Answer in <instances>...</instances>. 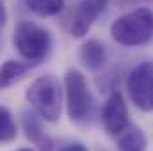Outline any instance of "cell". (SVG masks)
I'll use <instances>...</instances> for the list:
<instances>
[{
	"instance_id": "obj_10",
	"label": "cell",
	"mask_w": 153,
	"mask_h": 151,
	"mask_svg": "<svg viewBox=\"0 0 153 151\" xmlns=\"http://www.w3.org/2000/svg\"><path fill=\"white\" fill-rule=\"evenodd\" d=\"M23 130H25V135L29 141L38 144L41 150H50V141L45 137L41 124L38 121V115L34 112H23Z\"/></svg>"
},
{
	"instance_id": "obj_14",
	"label": "cell",
	"mask_w": 153,
	"mask_h": 151,
	"mask_svg": "<svg viewBox=\"0 0 153 151\" xmlns=\"http://www.w3.org/2000/svg\"><path fill=\"white\" fill-rule=\"evenodd\" d=\"M59 151H89V150L84 144H80V142H73V144H68V146L61 148Z\"/></svg>"
},
{
	"instance_id": "obj_5",
	"label": "cell",
	"mask_w": 153,
	"mask_h": 151,
	"mask_svg": "<svg viewBox=\"0 0 153 151\" xmlns=\"http://www.w3.org/2000/svg\"><path fill=\"white\" fill-rule=\"evenodd\" d=\"M126 91L130 101L144 110L153 112V62L144 61L137 64L126 78Z\"/></svg>"
},
{
	"instance_id": "obj_8",
	"label": "cell",
	"mask_w": 153,
	"mask_h": 151,
	"mask_svg": "<svg viewBox=\"0 0 153 151\" xmlns=\"http://www.w3.org/2000/svg\"><path fill=\"white\" fill-rule=\"evenodd\" d=\"M78 55H80V61L84 62V66H85L89 71H98V70H102L103 64H105V59H107L105 46H103L98 39H87V41L80 46Z\"/></svg>"
},
{
	"instance_id": "obj_4",
	"label": "cell",
	"mask_w": 153,
	"mask_h": 151,
	"mask_svg": "<svg viewBox=\"0 0 153 151\" xmlns=\"http://www.w3.org/2000/svg\"><path fill=\"white\" fill-rule=\"evenodd\" d=\"M64 93H66V112L71 121L80 123L91 112V91L85 76L78 70H68L64 75Z\"/></svg>"
},
{
	"instance_id": "obj_1",
	"label": "cell",
	"mask_w": 153,
	"mask_h": 151,
	"mask_svg": "<svg viewBox=\"0 0 153 151\" xmlns=\"http://www.w3.org/2000/svg\"><path fill=\"white\" fill-rule=\"evenodd\" d=\"M25 98L41 119L48 123L59 121L62 112V85L55 75L36 78L29 85Z\"/></svg>"
},
{
	"instance_id": "obj_16",
	"label": "cell",
	"mask_w": 153,
	"mask_h": 151,
	"mask_svg": "<svg viewBox=\"0 0 153 151\" xmlns=\"http://www.w3.org/2000/svg\"><path fill=\"white\" fill-rule=\"evenodd\" d=\"M18 151H36V150H32V148H22V150H18Z\"/></svg>"
},
{
	"instance_id": "obj_7",
	"label": "cell",
	"mask_w": 153,
	"mask_h": 151,
	"mask_svg": "<svg viewBox=\"0 0 153 151\" xmlns=\"http://www.w3.org/2000/svg\"><path fill=\"white\" fill-rule=\"evenodd\" d=\"M109 0H82L76 7L73 21H71V36L76 39H82L87 36L98 16L105 11Z\"/></svg>"
},
{
	"instance_id": "obj_11",
	"label": "cell",
	"mask_w": 153,
	"mask_h": 151,
	"mask_svg": "<svg viewBox=\"0 0 153 151\" xmlns=\"http://www.w3.org/2000/svg\"><path fill=\"white\" fill-rule=\"evenodd\" d=\"M119 151H146V137L139 128H128L119 135Z\"/></svg>"
},
{
	"instance_id": "obj_6",
	"label": "cell",
	"mask_w": 153,
	"mask_h": 151,
	"mask_svg": "<svg viewBox=\"0 0 153 151\" xmlns=\"http://www.w3.org/2000/svg\"><path fill=\"white\" fill-rule=\"evenodd\" d=\"M102 123H103L105 132L111 137H119L123 132L128 130V126H130L128 109H126V101L119 91H112L109 94V98L105 100L103 110H102Z\"/></svg>"
},
{
	"instance_id": "obj_2",
	"label": "cell",
	"mask_w": 153,
	"mask_h": 151,
	"mask_svg": "<svg viewBox=\"0 0 153 151\" xmlns=\"http://www.w3.org/2000/svg\"><path fill=\"white\" fill-rule=\"evenodd\" d=\"M111 36L123 46H141L153 38V11L137 7L121 14L111 25Z\"/></svg>"
},
{
	"instance_id": "obj_13",
	"label": "cell",
	"mask_w": 153,
	"mask_h": 151,
	"mask_svg": "<svg viewBox=\"0 0 153 151\" xmlns=\"http://www.w3.org/2000/svg\"><path fill=\"white\" fill-rule=\"evenodd\" d=\"M16 137V123L7 107H0V141L11 142Z\"/></svg>"
},
{
	"instance_id": "obj_12",
	"label": "cell",
	"mask_w": 153,
	"mask_h": 151,
	"mask_svg": "<svg viewBox=\"0 0 153 151\" xmlns=\"http://www.w3.org/2000/svg\"><path fill=\"white\" fill-rule=\"evenodd\" d=\"M27 7L43 18H50L59 14L64 9V0H25Z\"/></svg>"
},
{
	"instance_id": "obj_9",
	"label": "cell",
	"mask_w": 153,
	"mask_h": 151,
	"mask_svg": "<svg viewBox=\"0 0 153 151\" xmlns=\"http://www.w3.org/2000/svg\"><path fill=\"white\" fill-rule=\"evenodd\" d=\"M30 70V62H20V61H5L0 70V85L2 89H7L14 82L22 80L25 73Z\"/></svg>"
},
{
	"instance_id": "obj_15",
	"label": "cell",
	"mask_w": 153,
	"mask_h": 151,
	"mask_svg": "<svg viewBox=\"0 0 153 151\" xmlns=\"http://www.w3.org/2000/svg\"><path fill=\"white\" fill-rule=\"evenodd\" d=\"M5 20H7V11H5V4L2 2V5H0V23L5 25Z\"/></svg>"
},
{
	"instance_id": "obj_3",
	"label": "cell",
	"mask_w": 153,
	"mask_h": 151,
	"mask_svg": "<svg viewBox=\"0 0 153 151\" xmlns=\"http://www.w3.org/2000/svg\"><path fill=\"white\" fill-rule=\"evenodd\" d=\"M13 44L25 61L41 62L52 50V36L48 29L38 25L36 21L22 20L14 25Z\"/></svg>"
}]
</instances>
